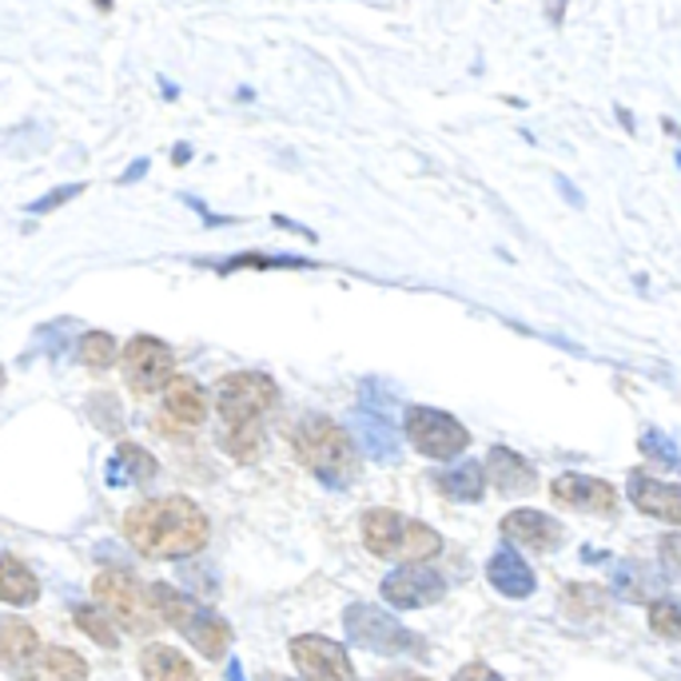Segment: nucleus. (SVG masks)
Wrapping results in <instances>:
<instances>
[{"label": "nucleus", "instance_id": "1", "mask_svg": "<svg viewBox=\"0 0 681 681\" xmlns=\"http://www.w3.org/2000/svg\"><path fill=\"white\" fill-rule=\"evenodd\" d=\"M124 538L136 546L144 558H164V562H180V558L200 555L212 538L207 515L195 507L192 498L167 495V498H144L124 515Z\"/></svg>", "mask_w": 681, "mask_h": 681}, {"label": "nucleus", "instance_id": "2", "mask_svg": "<svg viewBox=\"0 0 681 681\" xmlns=\"http://www.w3.org/2000/svg\"><path fill=\"white\" fill-rule=\"evenodd\" d=\"M363 546H367L375 558H390V562L415 566L427 562L443 550V535L435 526L419 522V518H407L399 510L375 507L363 515Z\"/></svg>", "mask_w": 681, "mask_h": 681}, {"label": "nucleus", "instance_id": "3", "mask_svg": "<svg viewBox=\"0 0 681 681\" xmlns=\"http://www.w3.org/2000/svg\"><path fill=\"white\" fill-rule=\"evenodd\" d=\"M295 455H299L303 467L319 475L323 482H332V487L350 482L355 470H359V455L350 447L347 430L339 423L323 419V415H312V419H303L295 427Z\"/></svg>", "mask_w": 681, "mask_h": 681}, {"label": "nucleus", "instance_id": "4", "mask_svg": "<svg viewBox=\"0 0 681 681\" xmlns=\"http://www.w3.org/2000/svg\"><path fill=\"white\" fill-rule=\"evenodd\" d=\"M152 602H156V610H160V622L175 626L204 658L220 662L227 653V646H232V626H227L220 613L204 610L195 598L180 594V590H172V586H164V582L152 586Z\"/></svg>", "mask_w": 681, "mask_h": 681}, {"label": "nucleus", "instance_id": "5", "mask_svg": "<svg viewBox=\"0 0 681 681\" xmlns=\"http://www.w3.org/2000/svg\"><path fill=\"white\" fill-rule=\"evenodd\" d=\"M279 387L272 375L263 370H232L215 387V403H220V419L227 423V430H247L260 427V419L275 407Z\"/></svg>", "mask_w": 681, "mask_h": 681}, {"label": "nucleus", "instance_id": "6", "mask_svg": "<svg viewBox=\"0 0 681 681\" xmlns=\"http://www.w3.org/2000/svg\"><path fill=\"white\" fill-rule=\"evenodd\" d=\"M92 594L108 610L112 626H124L128 633H152L160 626V610L152 602V586H140L132 575L104 570L92 582Z\"/></svg>", "mask_w": 681, "mask_h": 681}, {"label": "nucleus", "instance_id": "7", "mask_svg": "<svg viewBox=\"0 0 681 681\" xmlns=\"http://www.w3.org/2000/svg\"><path fill=\"white\" fill-rule=\"evenodd\" d=\"M403 430H407L410 447L423 450L427 458H438V463L458 458L463 450H467V443H470V430L463 427L455 415H447V410H435V407H410Z\"/></svg>", "mask_w": 681, "mask_h": 681}, {"label": "nucleus", "instance_id": "8", "mask_svg": "<svg viewBox=\"0 0 681 681\" xmlns=\"http://www.w3.org/2000/svg\"><path fill=\"white\" fill-rule=\"evenodd\" d=\"M120 363H124V383L136 395H156L160 387L175 379V359H172V347L160 343L156 335H136V339H128L124 350H120Z\"/></svg>", "mask_w": 681, "mask_h": 681}, {"label": "nucleus", "instance_id": "9", "mask_svg": "<svg viewBox=\"0 0 681 681\" xmlns=\"http://www.w3.org/2000/svg\"><path fill=\"white\" fill-rule=\"evenodd\" d=\"M343 626H347V633L355 642L367 646V650H375V653H415V658H423L419 638L410 630H403V626L395 622V618H387L383 610H375V606H350V610L343 613Z\"/></svg>", "mask_w": 681, "mask_h": 681}, {"label": "nucleus", "instance_id": "10", "mask_svg": "<svg viewBox=\"0 0 681 681\" xmlns=\"http://www.w3.org/2000/svg\"><path fill=\"white\" fill-rule=\"evenodd\" d=\"M292 662L303 681H355L347 650L323 633H303L292 642Z\"/></svg>", "mask_w": 681, "mask_h": 681}, {"label": "nucleus", "instance_id": "11", "mask_svg": "<svg viewBox=\"0 0 681 681\" xmlns=\"http://www.w3.org/2000/svg\"><path fill=\"white\" fill-rule=\"evenodd\" d=\"M443 594H447V582H443L427 562L399 566V570L383 582V598H387L395 610H423V606H435Z\"/></svg>", "mask_w": 681, "mask_h": 681}, {"label": "nucleus", "instance_id": "12", "mask_svg": "<svg viewBox=\"0 0 681 681\" xmlns=\"http://www.w3.org/2000/svg\"><path fill=\"white\" fill-rule=\"evenodd\" d=\"M555 502H562L566 510H578V515H610L618 507V490L594 475H558L555 487H550Z\"/></svg>", "mask_w": 681, "mask_h": 681}, {"label": "nucleus", "instance_id": "13", "mask_svg": "<svg viewBox=\"0 0 681 681\" xmlns=\"http://www.w3.org/2000/svg\"><path fill=\"white\" fill-rule=\"evenodd\" d=\"M626 495H630V502L642 510V515L681 526V487H670V482H658V478L633 470Z\"/></svg>", "mask_w": 681, "mask_h": 681}, {"label": "nucleus", "instance_id": "14", "mask_svg": "<svg viewBox=\"0 0 681 681\" xmlns=\"http://www.w3.org/2000/svg\"><path fill=\"white\" fill-rule=\"evenodd\" d=\"M502 535L522 550H555L562 542V526L542 510H510L502 518Z\"/></svg>", "mask_w": 681, "mask_h": 681}, {"label": "nucleus", "instance_id": "15", "mask_svg": "<svg viewBox=\"0 0 681 681\" xmlns=\"http://www.w3.org/2000/svg\"><path fill=\"white\" fill-rule=\"evenodd\" d=\"M487 578H490V586H495L498 594H507V598L535 594V582H538L535 570H530V562H526L518 550H510V546H502L498 555H490Z\"/></svg>", "mask_w": 681, "mask_h": 681}, {"label": "nucleus", "instance_id": "16", "mask_svg": "<svg viewBox=\"0 0 681 681\" xmlns=\"http://www.w3.org/2000/svg\"><path fill=\"white\" fill-rule=\"evenodd\" d=\"M40 658H44V646H40L32 626L17 622V618L0 622V662L9 665L12 673H29Z\"/></svg>", "mask_w": 681, "mask_h": 681}, {"label": "nucleus", "instance_id": "17", "mask_svg": "<svg viewBox=\"0 0 681 681\" xmlns=\"http://www.w3.org/2000/svg\"><path fill=\"white\" fill-rule=\"evenodd\" d=\"M164 407L180 427H200V423L207 419L212 403H207V390L200 387L192 375H175L164 387Z\"/></svg>", "mask_w": 681, "mask_h": 681}, {"label": "nucleus", "instance_id": "18", "mask_svg": "<svg viewBox=\"0 0 681 681\" xmlns=\"http://www.w3.org/2000/svg\"><path fill=\"white\" fill-rule=\"evenodd\" d=\"M487 478H490V487L502 490V495H526V490H535L538 475L535 467L526 463L522 455H515L510 447H495L487 458Z\"/></svg>", "mask_w": 681, "mask_h": 681}, {"label": "nucleus", "instance_id": "19", "mask_svg": "<svg viewBox=\"0 0 681 681\" xmlns=\"http://www.w3.org/2000/svg\"><path fill=\"white\" fill-rule=\"evenodd\" d=\"M140 670H144V681H200L195 665L187 662L184 653L172 650V646H144L140 653Z\"/></svg>", "mask_w": 681, "mask_h": 681}, {"label": "nucleus", "instance_id": "20", "mask_svg": "<svg viewBox=\"0 0 681 681\" xmlns=\"http://www.w3.org/2000/svg\"><path fill=\"white\" fill-rule=\"evenodd\" d=\"M37 594H40V582L29 566L12 555H0V602L29 606V602H37Z\"/></svg>", "mask_w": 681, "mask_h": 681}, {"label": "nucleus", "instance_id": "21", "mask_svg": "<svg viewBox=\"0 0 681 681\" xmlns=\"http://www.w3.org/2000/svg\"><path fill=\"white\" fill-rule=\"evenodd\" d=\"M435 487L447 498L475 502V498H482V490H487V470H482V463H458V467H450V470H438Z\"/></svg>", "mask_w": 681, "mask_h": 681}, {"label": "nucleus", "instance_id": "22", "mask_svg": "<svg viewBox=\"0 0 681 681\" xmlns=\"http://www.w3.org/2000/svg\"><path fill=\"white\" fill-rule=\"evenodd\" d=\"M40 665H44L57 681H84L88 678V662L77 650H69V646H49L44 658H40Z\"/></svg>", "mask_w": 681, "mask_h": 681}, {"label": "nucleus", "instance_id": "23", "mask_svg": "<svg viewBox=\"0 0 681 681\" xmlns=\"http://www.w3.org/2000/svg\"><path fill=\"white\" fill-rule=\"evenodd\" d=\"M116 359H120V343L108 332H88L84 339H80V363H84V367L108 370Z\"/></svg>", "mask_w": 681, "mask_h": 681}, {"label": "nucleus", "instance_id": "24", "mask_svg": "<svg viewBox=\"0 0 681 681\" xmlns=\"http://www.w3.org/2000/svg\"><path fill=\"white\" fill-rule=\"evenodd\" d=\"M72 618H77V626H80V633H88V638H92V642L96 646H104V650H116V626L108 622L104 613L100 610H88V606H77V610H72Z\"/></svg>", "mask_w": 681, "mask_h": 681}, {"label": "nucleus", "instance_id": "25", "mask_svg": "<svg viewBox=\"0 0 681 681\" xmlns=\"http://www.w3.org/2000/svg\"><path fill=\"white\" fill-rule=\"evenodd\" d=\"M566 610L575 618H594L606 610V594L602 586H566Z\"/></svg>", "mask_w": 681, "mask_h": 681}, {"label": "nucleus", "instance_id": "26", "mask_svg": "<svg viewBox=\"0 0 681 681\" xmlns=\"http://www.w3.org/2000/svg\"><path fill=\"white\" fill-rule=\"evenodd\" d=\"M650 630L670 638V642H681V606L678 602H653L650 606Z\"/></svg>", "mask_w": 681, "mask_h": 681}, {"label": "nucleus", "instance_id": "27", "mask_svg": "<svg viewBox=\"0 0 681 681\" xmlns=\"http://www.w3.org/2000/svg\"><path fill=\"white\" fill-rule=\"evenodd\" d=\"M224 447L232 450L235 458H252L255 450H260V430L255 427H247V430H227V438H224Z\"/></svg>", "mask_w": 681, "mask_h": 681}, {"label": "nucleus", "instance_id": "28", "mask_svg": "<svg viewBox=\"0 0 681 681\" xmlns=\"http://www.w3.org/2000/svg\"><path fill=\"white\" fill-rule=\"evenodd\" d=\"M642 450H646V455H650V458H658L662 467H681V455H678V450H673L670 443H662V438L653 435V430L642 438Z\"/></svg>", "mask_w": 681, "mask_h": 681}, {"label": "nucleus", "instance_id": "29", "mask_svg": "<svg viewBox=\"0 0 681 681\" xmlns=\"http://www.w3.org/2000/svg\"><path fill=\"white\" fill-rule=\"evenodd\" d=\"M120 458H128V470L136 478H152L156 475V463H152V455L140 447H120Z\"/></svg>", "mask_w": 681, "mask_h": 681}, {"label": "nucleus", "instance_id": "30", "mask_svg": "<svg viewBox=\"0 0 681 681\" xmlns=\"http://www.w3.org/2000/svg\"><path fill=\"white\" fill-rule=\"evenodd\" d=\"M455 681H507L498 670H490V665H482V662H470V665H463V670L455 673Z\"/></svg>", "mask_w": 681, "mask_h": 681}, {"label": "nucleus", "instance_id": "31", "mask_svg": "<svg viewBox=\"0 0 681 681\" xmlns=\"http://www.w3.org/2000/svg\"><path fill=\"white\" fill-rule=\"evenodd\" d=\"M662 558L670 570H681V535H665L662 538Z\"/></svg>", "mask_w": 681, "mask_h": 681}, {"label": "nucleus", "instance_id": "32", "mask_svg": "<svg viewBox=\"0 0 681 681\" xmlns=\"http://www.w3.org/2000/svg\"><path fill=\"white\" fill-rule=\"evenodd\" d=\"M403 681H430V678H403Z\"/></svg>", "mask_w": 681, "mask_h": 681}, {"label": "nucleus", "instance_id": "33", "mask_svg": "<svg viewBox=\"0 0 681 681\" xmlns=\"http://www.w3.org/2000/svg\"><path fill=\"white\" fill-rule=\"evenodd\" d=\"M0 387H4V367H0Z\"/></svg>", "mask_w": 681, "mask_h": 681}]
</instances>
